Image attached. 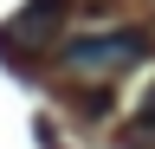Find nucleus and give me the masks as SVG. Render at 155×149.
I'll return each instance as SVG.
<instances>
[{"instance_id":"nucleus-2","label":"nucleus","mask_w":155,"mask_h":149,"mask_svg":"<svg viewBox=\"0 0 155 149\" xmlns=\"http://www.w3.org/2000/svg\"><path fill=\"white\" fill-rule=\"evenodd\" d=\"M58 20H65V0H26V13L0 26V52H19L26 39H39V32H52Z\"/></svg>"},{"instance_id":"nucleus-3","label":"nucleus","mask_w":155,"mask_h":149,"mask_svg":"<svg viewBox=\"0 0 155 149\" xmlns=\"http://www.w3.org/2000/svg\"><path fill=\"white\" fill-rule=\"evenodd\" d=\"M136 130H155V91H149V104H142V117H136Z\"/></svg>"},{"instance_id":"nucleus-1","label":"nucleus","mask_w":155,"mask_h":149,"mask_svg":"<svg viewBox=\"0 0 155 149\" xmlns=\"http://www.w3.org/2000/svg\"><path fill=\"white\" fill-rule=\"evenodd\" d=\"M142 52L149 39L136 26H110V32H78V39H58V71H65L71 84H110V78H123L129 65H142Z\"/></svg>"}]
</instances>
